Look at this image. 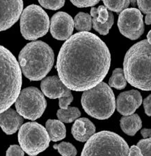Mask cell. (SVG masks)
<instances>
[{
    "instance_id": "obj_16",
    "label": "cell",
    "mask_w": 151,
    "mask_h": 156,
    "mask_svg": "<svg viewBox=\"0 0 151 156\" xmlns=\"http://www.w3.org/2000/svg\"><path fill=\"white\" fill-rule=\"evenodd\" d=\"M23 118L14 109L9 108L0 114V127L6 135H13L23 125Z\"/></svg>"
},
{
    "instance_id": "obj_29",
    "label": "cell",
    "mask_w": 151,
    "mask_h": 156,
    "mask_svg": "<svg viewBox=\"0 0 151 156\" xmlns=\"http://www.w3.org/2000/svg\"><path fill=\"white\" fill-rule=\"evenodd\" d=\"M100 1H71V3L78 8H85V7L93 6L98 4Z\"/></svg>"
},
{
    "instance_id": "obj_9",
    "label": "cell",
    "mask_w": 151,
    "mask_h": 156,
    "mask_svg": "<svg viewBox=\"0 0 151 156\" xmlns=\"http://www.w3.org/2000/svg\"><path fill=\"white\" fill-rule=\"evenodd\" d=\"M15 105L17 112L22 117L35 121L43 115L47 107V101L40 90L30 87L22 90Z\"/></svg>"
},
{
    "instance_id": "obj_28",
    "label": "cell",
    "mask_w": 151,
    "mask_h": 156,
    "mask_svg": "<svg viewBox=\"0 0 151 156\" xmlns=\"http://www.w3.org/2000/svg\"><path fill=\"white\" fill-rule=\"evenodd\" d=\"M6 156H24V153L20 146L18 145H11L6 151Z\"/></svg>"
},
{
    "instance_id": "obj_11",
    "label": "cell",
    "mask_w": 151,
    "mask_h": 156,
    "mask_svg": "<svg viewBox=\"0 0 151 156\" xmlns=\"http://www.w3.org/2000/svg\"><path fill=\"white\" fill-rule=\"evenodd\" d=\"M43 95L50 99H59L61 109H66L73 101L71 90L63 84L58 76H50L43 80L40 84Z\"/></svg>"
},
{
    "instance_id": "obj_27",
    "label": "cell",
    "mask_w": 151,
    "mask_h": 156,
    "mask_svg": "<svg viewBox=\"0 0 151 156\" xmlns=\"http://www.w3.org/2000/svg\"><path fill=\"white\" fill-rule=\"evenodd\" d=\"M39 4L44 8L50 10H58L62 8L63 5L65 4V1H61V0H57V1H49V0H40L38 1Z\"/></svg>"
},
{
    "instance_id": "obj_22",
    "label": "cell",
    "mask_w": 151,
    "mask_h": 156,
    "mask_svg": "<svg viewBox=\"0 0 151 156\" xmlns=\"http://www.w3.org/2000/svg\"><path fill=\"white\" fill-rule=\"evenodd\" d=\"M109 84L111 87L115 88L118 90L125 89L127 85V81L122 68H116L114 70L109 79Z\"/></svg>"
},
{
    "instance_id": "obj_8",
    "label": "cell",
    "mask_w": 151,
    "mask_h": 156,
    "mask_svg": "<svg viewBox=\"0 0 151 156\" xmlns=\"http://www.w3.org/2000/svg\"><path fill=\"white\" fill-rule=\"evenodd\" d=\"M18 141L24 152L36 156L48 148L50 140L44 127L36 122H27L19 128Z\"/></svg>"
},
{
    "instance_id": "obj_21",
    "label": "cell",
    "mask_w": 151,
    "mask_h": 156,
    "mask_svg": "<svg viewBox=\"0 0 151 156\" xmlns=\"http://www.w3.org/2000/svg\"><path fill=\"white\" fill-rule=\"evenodd\" d=\"M57 116L60 121L70 123L79 118L81 116V112L77 107H68L66 109H58Z\"/></svg>"
},
{
    "instance_id": "obj_30",
    "label": "cell",
    "mask_w": 151,
    "mask_h": 156,
    "mask_svg": "<svg viewBox=\"0 0 151 156\" xmlns=\"http://www.w3.org/2000/svg\"><path fill=\"white\" fill-rule=\"evenodd\" d=\"M143 107L145 109V113L148 116L151 115V96L149 95L147 98H146L143 102Z\"/></svg>"
},
{
    "instance_id": "obj_31",
    "label": "cell",
    "mask_w": 151,
    "mask_h": 156,
    "mask_svg": "<svg viewBox=\"0 0 151 156\" xmlns=\"http://www.w3.org/2000/svg\"><path fill=\"white\" fill-rule=\"evenodd\" d=\"M129 156H143L141 154L140 149L137 146L134 145L132 146L129 151Z\"/></svg>"
},
{
    "instance_id": "obj_18",
    "label": "cell",
    "mask_w": 151,
    "mask_h": 156,
    "mask_svg": "<svg viewBox=\"0 0 151 156\" xmlns=\"http://www.w3.org/2000/svg\"><path fill=\"white\" fill-rule=\"evenodd\" d=\"M120 126L123 133L129 136H134L141 128L142 121L139 116L136 114L123 116L121 119Z\"/></svg>"
},
{
    "instance_id": "obj_5",
    "label": "cell",
    "mask_w": 151,
    "mask_h": 156,
    "mask_svg": "<svg viewBox=\"0 0 151 156\" xmlns=\"http://www.w3.org/2000/svg\"><path fill=\"white\" fill-rule=\"evenodd\" d=\"M81 103L86 114L99 120L109 119L116 109L114 92L108 84L102 82L84 91Z\"/></svg>"
},
{
    "instance_id": "obj_25",
    "label": "cell",
    "mask_w": 151,
    "mask_h": 156,
    "mask_svg": "<svg viewBox=\"0 0 151 156\" xmlns=\"http://www.w3.org/2000/svg\"><path fill=\"white\" fill-rule=\"evenodd\" d=\"M136 3L140 9L139 11H141L146 15L145 19L146 24L147 25H150L151 24V1H137Z\"/></svg>"
},
{
    "instance_id": "obj_3",
    "label": "cell",
    "mask_w": 151,
    "mask_h": 156,
    "mask_svg": "<svg viewBox=\"0 0 151 156\" xmlns=\"http://www.w3.org/2000/svg\"><path fill=\"white\" fill-rule=\"evenodd\" d=\"M19 65L24 76L31 81H39L47 75L54 65L52 48L41 41L27 43L19 54Z\"/></svg>"
},
{
    "instance_id": "obj_4",
    "label": "cell",
    "mask_w": 151,
    "mask_h": 156,
    "mask_svg": "<svg viewBox=\"0 0 151 156\" xmlns=\"http://www.w3.org/2000/svg\"><path fill=\"white\" fill-rule=\"evenodd\" d=\"M22 71L16 58L0 45V114L9 109L21 91Z\"/></svg>"
},
{
    "instance_id": "obj_26",
    "label": "cell",
    "mask_w": 151,
    "mask_h": 156,
    "mask_svg": "<svg viewBox=\"0 0 151 156\" xmlns=\"http://www.w3.org/2000/svg\"><path fill=\"white\" fill-rule=\"evenodd\" d=\"M136 146L139 148L140 151L143 156H151L150 146H151V139H143L140 140L137 143Z\"/></svg>"
},
{
    "instance_id": "obj_15",
    "label": "cell",
    "mask_w": 151,
    "mask_h": 156,
    "mask_svg": "<svg viewBox=\"0 0 151 156\" xmlns=\"http://www.w3.org/2000/svg\"><path fill=\"white\" fill-rule=\"evenodd\" d=\"M90 16L92 17V25L95 30L103 36L109 34L114 23V15L111 11L101 5L97 8L93 7Z\"/></svg>"
},
{
    "instance_id": "obj_14",
    "label": "cell",
    "mask_w": 151,
    "mask_h": 156,
    "mask_svg": "<svg viewBox=\"0 0 151 156\" xmlns=\"http://www.w3.org/2000/svg\"><path fill=\"white\" fill-rule=\"evenodd\" d=\"M142 103V96L137 90H130L121 93L116 99V107L123 116H130L135 113Z\"/></svg>"
},
{
    "instance_id": "obj_24",
    "label": "cell",
    "mask_w": 151,
    "mask_h": 156,
    "mask_svg": "<svg viewBox=\"0 0 151 156\" xmlns=\"http://www.w3.org/2000/svg\"><path fill=\"white\" fill-rule=\"evenodd\" d=\"M54 148L57 149L62 156H76L77 151L72 144L69 142H61L54 145Z\"/></svg>"
},
{
    "instance_id": "obj_1",
    "label": "cell",
    "mask_w": 151,
    "mask_h": 156,
    "mask_svg": "<svg viewBox=\"0 0 151 156\" xmlns=\"http://www.w3.org/2000/svg\"><path fill=\"white\" fill-rule=\"evenodd\" d=\"M110 65L111 54L104 42L93 33L79 32L63 43L56 68L67 88L85 91L102 82Z\"/></svg>"
},
{
    "instance_id": "obj_17",
    "label": "cell",
    "mask_w": 151,
    "mask_h": 156,
    "mask_svg": "<svg viewBox=\"0 0 151 156\" xmlns=\"http://www.w3.org/2000/svg\"><path fill=\"white\" fill-rule=\"evenodd\" d=\"M72 135L75 140L84 142L96 133L94 124L87 118H80L75 121L72 127Z\"/></svg>"
},
{
    "instance_id": "obj_32",
    "label": "cell",
    "mask_w": 151,
    "mask_h": 156,
    "mask_svg": "<svg viewBox=\"0 0 151 156\" xmlns=\"http://www.w3.org/2000/svg\"><path fill=\"white\" fill-rule=\"evenodd\" d=\"M141 134L144 139L150 138L151 130H150V129H148V128L142 129V130H141Z\"/></svg>"
},
{
    "instance_id": "obj_12",
    "label": "cell",
    "mask_w": 151,
    "mask_h": 156,
    "mask_svg": "<svg viewBox=\"0 0 151 156\" xmlns=\"http://www.w3.org/2000/svg\"><path fill=\"white\" fill-rule=\"evenodd\" d=\"M50 33L58 41L68 40L73 32L74 21L71 16L65 12H57L51 18Z\"/></svg>"
},
{
    "instance_id": "obj_19",
    "label": "cell",
    "mask_w": 151,
    "mask_h": 156,
    "mask_svg": "<svg viewBox=\"0 0 151 156\" xmlns=\"http://www.w3.org/2000/svg\"><path fill=\"white\" fill-rule=\"evenodd\" d=\"M50 140L52 141H58L63 140L66 135V129L63 122L55 119H49L45 123Z\"/></svg>"
},
{
    "instance_id": "obj_2",
    "label": "cell",
    "mask_w": 151,
    "mask_h": 156,
    "mask_svg": "<svg viewBox=\"0 0 151 156\" xmlns=\"http://www.w3.org/2000/svg\"><path fill=\"white\" fill-rule=\"evenodd\" d=\"M151 44L143 40L132 46L124 58L123 73L129 84L143 91H150Z\"/></svg>"
},
{
    "instance_id": "obj_6",
    "label": "cell",
    "mask_w": 151,
    "mask_h": 156,
    "mask_svg": "<svg viewBox=\"0 0 151 156\" xmlns=\"http://www.w3.org/2000/svg\"><path fill=\"white\" fill-rule=\"evenodd\" d=\"M128 144L123 137L110 131H101L86 141L81 156H129Z\"/></svg>"
},
{
    "instance_id": "obj_33",
    "label": "cell",
    "mask_w": 151,
    "mask_h": 156,
    "mask_svg": "<svg viewBox=\"0 0 151 156\" xmlns=\"http://www.w3.org/2000/svg\"><path fill=\"white\" fill-rule=\"evenodd\" d=\"M146 40L148 41V43L151 44V31H149V32H148V34L147 39H146Z\"/></svg>"
},
{
    "instance_id": "obj_13",
    "label": "cell",
    "mask_w": 151,
    "mask_h": 156,
    "mask_svg": "<svg viewBox=\"0 0 151 156\" xmlns=\"http://www.w3.org/2000/svg\"><path fill=\"white\" fill-rule=\"evenodd\" d=\"M23 9V2L0 1V31L11 28L18 20Z\"/></svg>"
},
{
    "instance_id": "obj_10",
    "label": "cell",
    "mask_w": 151,
    "mask_h": 156,
    "mask_svg": "<svg viewBox=\"0 0 151 156\" xmlns=\"http://www.w3.org/2000/svg\"><path fill=\"white\" fill-rule=\"evenodd\" d=\"M118 27L122 35L131 40H136L144 32L143 15L135 8L122 11L118 19Z\"/></svg>"
},
{
    "instance_id": "obj_20",
    "label": "cell",
    "mask_w": 151,
    "mask_h": 156,
    "mask_svg": "<svg viewBox=\"0 0 151 156\" xmlns=\"http://www.w3.org/2000/svg\"><path fill=\"white\" fill-rule=\"evenodd\" d=\"M74 27L80 32H89L92 27V18L89 14L79 12L75 17Z\"/></svg>"
},
{
    "instance_id": "obj_7",
    "label": "cell",
    "mask_w": 151,
    "mask_h": 156,
    "mask_svg": "<svg viewBox=\"0 0 151 156\" xmlns=\"http://www.w3.org/2000/svg\"><path fill=\"white\" fill-rule=\"evenodd\" d=\"M50 18L47 13L36 4L24 9L20 16V31L26 40L35 41L48 32Z\"/></svg>"
},
{
    "instance_id": "obj_23",
    "label": "cell",
    "mask_w": 151,
    "mask_h": 156,
    "mask_svg": "<svg viewBox=\"0 0 151 156\" xmlns=\"http://www.w3.org/2000/svg\"><path fill=\"white\" fill-rule=\"evenodd\" d=\"M103 3L107 9L117 13H121L124 10L128 9L130 2L128 0L124 1H103Z\"/></svg>"
}]
</instances>
